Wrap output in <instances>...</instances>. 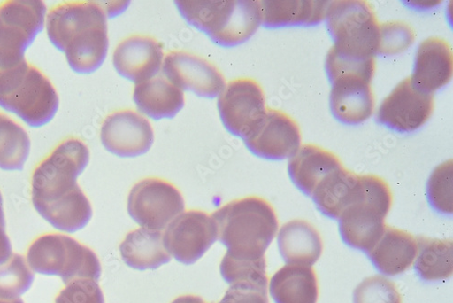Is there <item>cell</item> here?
I'll return each instance as SVG.
<instances>
[{"label": "cell", "instance_id": "1", "mask_svg": "<svg viewBox=\"0 0 453 303\" xmlns=\"http://www.w3.org/2000/svg\"><path fill=\"white\" fill-rule=\"evenodd\" d=\"M89 160L88 145L71 137L61 142L32 174L33 206L58 231L77 233L92 219L91 203L78 183Z\"/></svg>", "mask_w": 453, "mask_h": 303}, {"label": "cell", "instance_id": "2", "mask_svg": "<svg viewBox=\"0 0 453 303\" xmlns=\"http://www.w3.org/2000/svg\"><path fill=\"white\" fill-rule=\"evenodd\" d=\"M106 15L94 2L65 3L47 14L49 39L73 71L90 74L104 63L109 47Z\"/></svg>", "mask_w": 453, "mask_h": 303}, {"label": "cell", "instance_id": "3", "mask_svg": "<svg viewBox=\"0 0 453 303\" xmlns=\"http://www.w3.org/2000/svg\"><path fill=\"white\" fill-rule=\"evenodd\" d=\"M219 240L226 254L242 260L265 259L274 240L279 221L274 208L265 199L250 197L234 200L211 215Z\"/></svg>", "mask_w": 453, "mask_h": 303}, {"label": "cell", "instance_id": "4", "mask_svg": "<svg viewBox=\"0 0 453 303\" xmlns=\"http://www.w3.org/2000/svg\"><path fill=\"white\" fill-rule=\"evenodd\" d=\"M0 106L29 127L40 128L57 115L59 97L47 75L25 59L0 69Z\"/></svg>", "mask_w": 453, "mask_h": 303}, {"label": "cell", "instance_id": "5", "mask_svg": "<svg viewBox=\"0 0 453 303\" xmlns=\"http://www.w3.org/2000/svg\"><path fill=\"white\" fill-rule=\"evenodd\" d=\"M181 17L217 45L234 48L247 43L261 25L259 2H175Z\"/></svg>", "mask_w": 453, "mask_h": 303}, {"label": "cell", "instance_id": "6", "mask_svg": "<svg viewBox=\"0 0 453 303\" xmlns=\"http://www.w3.org/2000/svg\"><path fill=\"white\" fill-rule=\"evenodd\" d=\"M360 184L358 199L338 219L339 232L347 245L367 253L385 233L393 197L379 176L360 175Z\"/></svg>", "mask_w": 453, "mask_h": 303}, {"label": "cell", "instance_id": "7", "mask_svg": "<svg viewBox=\"0 0 453 303\" xmlns=\"http://www.w3.org/2000/svg\"><path fill=\"white\" fill-rule=\"evenodd\" d=\"M27 262L35 273L58 276L65 284L80 279L98 282L102 273L100 260L92 249L62 234L37 237L27 250Z\"/></svg>", "mask_w": 453, "mask_h": 303}, {"label": "cell", "instance_id": "8", "mask_svg": "<svg viewBox=\"0 0 453 303\" xmlns=\"http://www.w3.org/2000/svg\"><path fill=\"white\" fill-rule=\"evenodd\" d=\"M326 19L335 51L359 58H372L379 54L380 25L368 3L331 2Z\"/></svg>", "mask_w": 453, "mask_h": 303}, {"label": "cell", "instance_id": "9", "mask_svg": "<svg viewBox=\"0 0 453 303\" xmlns=\"http://www.w3.org/2000/svg\"><path fill=\"white\" fill-rule=\"evenodd\" d=\"M184 199L171 183L146 178L134 185L128 197L127 210L142 229L162 231L184 212Z\"/></svg>", "mask_w": 453, "mask_h": 303}, {"label": "cell", "instance_id": "10", "mask_svg": "<svg viewBox=\"0 0 453 303\" xmlns=\"http://www.w3.org/2000/svg\"><path fill=\"white\" fill-rule=\"evenodd\" d=\"M265 95L253 80L231 82L218 99L223 126L230 134L247 139L267 113Z\"/></svg>", "mask_w": 453, "mask_h": 303}, {"label": "cell", "instance_id": "11", "mask_svg": "<svg viewBox=\"0 0 453 303\" xmlns=\"http://www.w3.org/2000/svg\"><path fill=\"white\" fill-rule=\"evenodd\" d=\"M164 245L170 255L185 265L199 260L217 240L216 226L207 213L186 211L165 229Z\"/></svg>", "mask_w": 453, "mask_h": 303}, {"label": "cell", "instance_id": "12", "mask_svg": "<svg viewBox=\"0 0 453 303\" xmlns=\"http://www.w3.org/2000/svg\"><path fill=\"white\" fill-rule=\"evenodd\" d=\"M434 109V95L415 87L408 78L385 98L377 112L376 120L391 130L411 133L430 120Z\"/></svg>", "mask_w": 453, "mask_h": 303}, {"label": "cell", "instance_id": "13", "mask_svg": "<svg viewBox=\"0 0 453 303\" xmlns=\"http://www.w3.org/2000/svg\"><path fill=\"white\" fill-rule=\"evenodd\" d=\"M100 137L111 154L133 159L147 153L154 144L155 133L139 113L127 109L112 113L104 120Z\"/></svg>", "mask_w": 453, "mask_h": 303}, {"label": "cell", "instance_id": "14", "mask_svg": "<svg viewBox=\"0 0 453 303\" xmlns=\"http://www.w3.org/2000/svg\"><path fill=\"white\" fill-rule=\"evenodd\" d=\"M244 142L254 156L280 161L296 155L301 146V133L298 125L287 113L269 108Z\"/></svg>", "mask_w": 453, "mask_h": 303}, {"label": "cell", "instance_id": "15", "mask_svg": "<svg viewBox=\"0 0 453 303\" xmlns=\"http://www.w3.org/2000/svg\"><path fill=\"white\" fill-rule=\"evenodd\" d=\"M163 71L172 84L200 97L215 98L226 87L219 70L208 60L192 53H169L164 59Z\"/></svg>", "mask_w": 453, "mask_h": 303}, {"label": "cell", "instance_id": "16", "mask_svg": "<svg viewBox=\"0 0 453 303\" xmlns=\"http://www.w3.org/2000/svg\"><path fill=\"white\" fill-rule=\"evenodd\" d=\"M161 43L154 37L134 35L119 44L112 63L121 77L136 84L156 77L164 64Z\"/></svg>", "mask_w": 453, "mask_h": 303}, {"label": "cell", "instance_id": "17", "mask_svg": "<svg viewBox=\"0 0 453 303\" xmlns=\"http://www.w3.org/2000/svg\"><path fill=\"white\" fill-rule=\"evenodd\" d=\"M331 84L330 107L335 120L356 126L372 116L375 102L371 82L358 77H345Z\"/></svg>", "mask_w": 453, "mask_h": 303}, {"label": "cell", "instance_id": "18", "mask_svg": "<svg viewBox=\"0 0 453 303\" xmlns=\"http://www.w3.org/2000/svg\"><path fill=\"white\" fill-rule=\"evenodd\" d=\"M452 74V51L447 43L430 37L420 44L410 78L415 87L434 95L450 82Z\"/></svg>", "mask_w": 453, "mask_h": 303}, {"label": "cell", "instance_id": "19", "mask_svg": "<svg viewBox=\"0 0 453 303\" xmlns=\"http://www.w3.org/2000/svg\"><path fill=\"white\" fill-rule=\"evenodd\" d=\"M367 254L377 271L387 276H399L412 267L418 241L406 232L387 226L381 239Z\"/></svg>", "mask_w": 453, "mask_h": 303}, {"label": "cell", "instance_id": "20", "mask_svg": "<svg viewBox=\"0 0 453 303\" xmlns=\"http://www.w3.org/2000/svg\"><path fill=\"white\" fill-rule=\"evenodd\" d=\"M342 167V163L329 151L314 144H304L291 158L288 175L302 193L312 197L326 176Z\"/></svg>", "mask_w": 453, "mask_h": 303}, {"label": "cell", "instance_id": "21", "mask_svg": "<svg viewBox=\"0 0 453 303\" xmlns=\"http://www.w3.org/2000/svg\"><path fill=\"white\" fill-rule=\"evenodd\" d=\"M360 191V175L342 167L326 176L311 198L324 215L338 220L358 199Z\"/></svg>", "mask_w": 453, "mask_h": 303}, {"label": "cell", "instance_id": "22", "mask_svg": "<svg viewBox=\"0 0 453 303\" xmlns=\"http://www.w3.org/2000/svg\"><path fill=\"white\" fill-rule=\"evenodd\" d=\"M278 245L285 262L302 267H312L323 252L319 233L304 220L285 223L279 232Z\"/></svg>", "mask_w": 453, "mask_h": 303}, {"label": "cell", "instance_id": "23", "mask_svg": "<svg viewBox=\"0 0 453 303\" xmlns=\"http://www.w3.org/2000/svg\"><path fill=\"white\" fill-rule=\"evenodd\" d=\"M133 97L138 109L155 120L173 119L185 104L182 90L164 77L136 84Z\"/></svg>", "mask_w": 453, "mask_h": 303}, {"label": "cell", "instance_id": "24", "mask_svg": "<svg viewBox=\"0 0 453 303\" xmlns=\"http://www.w3.org/2000/svg\"><path fill=\"white\" fill-rule=\"evenodd\" d=\"M119 250L126 264L139 271L156 270L171 260L160 231L135 229L126 237Z\"/></svg>", "mask_w": 453, "mask_h": 303}, {"label": "cell", "instance_id": "25", "mask_svg": "<svg viewBox=\"0 0 453 303\" xmlns=\"http://www.w3.org/2000/svg\"><path fill=\"white\" fill-rule=\"evenodd\" d=\"M270 291L276 303H317V275L310 267L288 264L271 279Z\"/></svg>", "mask_w": 453, "mask_h": 303}, {"label": "cell", "instance_id": "26", "mask_svg": "<svg viewBox=\"0 0 453 303\" xmlns=\"http://www.w3.org/2000/svg\"><path fill=\"white\" fill-rule=\"evenodd\" d=\"M331 2H259L261 25L268 28L314 26L326 19Z\"/></svg>", "mask_w": 453, "mask_h": 303}, {"label": "cell", "instance_id": "27", "mask_svg": "<svg viewBox=\"0 0 453 303\" xmlns=\"http://www.w3.org/2000/svg\"><path fill=\"white\" fill-rule=\"evenodd\" d=\"M415 272L426 282L447 280L453 273L451 240L418 237Z\"/></svg>", "mask_w": 453, "mask_h": 303}, {"label": "cell", "instance_id": "28", "mask_svg": "<svg viewBox=\"0 0 453 303\" xmlns=\"http://www.w3.org/2000/svg\"><path fill=\"white\" fill-rule=\"evenodd\" d=\"M30 154V139L25 129L0 113V169L21 171Z\"/></svg>", "mask_w": 453, "mask_h": 303}, {"label": "cell", "instance_id": "29", "mask_svg": "<svg viewBox=\"0 0 453 303\" xmlns=\"http://www.w3.org/2000/svg\"><path fill=\"white\" fill-rule=\"evenodd\" d=\"M34 279L24 256L13 253L8 261L0 265V299H19L31 288Z\"/></svg>", "mask_w": 453, "mask_h": 303}, {"label": "cell", "instance_id": "30", "mask_svg": "<svg viewBox=\"0 0 453 303\" xmlns=\"http://www.w3.org/2000/svg\"><path fill=\"white\" fill-rule=\"evenodd\" d=\"M266 259L250 260L225 254L220 262V275L226 284H269Z\"/></svg>", "mask_w": 453, "mask_h": 303}, {"label": "cell", "instance_id": "31", "mask_svg": "<svg viewBox=\"0 0 453 303\" xmlns=\"http://www.w3.org/2000/svg\"><path fill=\"white\" fill-rule=\"evenodd\" d=\"M326 70L331 83L345 77H358L371 82L375 71V59L347 56L332 48L326 56Z\"/></svg>", "mask_w": 453, "mask_h": 303}, {"label": "cell", "instance_id": "32", "mask_svg": "<svg viewBox=\"0 0 453 303\" xmlns=\"http://www.w3.org/2000/svg\"><path fill=\"white\" fill-rule=\"evenodd\" d=\"M452 160L440 165L427 183V198L431 206L440 214L451 215L453 209Z\"/></svg>", "mask_w": 453, "mask_h": 303}, {"label": "cell", "instance_id": "33", "mask_svg": "<svg viewBox=\"0 0 453 303\" xmlns=\"http://www.w3.org/2000/svg\"><path fill=\"white\" fill-rule=\"evenodd\" d=\"M355 303H402L396 285L388 278L375 276L365 279L355 290Z\"/></svg>", "mask_w": 453, "mask_h": 303}, {"label": "cell", "instance_id": "34", "mask_svg": "<svg viewBox=\"0 0 453 303\" xmlns=\"http://www.w3.org/2000/svg\"><path fill=\"white\" fill-rule=\"evenodd\" d=\"M414 42L412 29L403 22H388L380 25L379 54L393 56L403 52Z\"/></svg>", "mask_w": 453, "mask_h": 303}, {"label": "cell", "instance_id": "35", "mask_svg": "<svg viewBox=\"0 0 453 303\" xmlns=\"http://www.w3.org/2000/svg\"><path fill=\"white\" fill-rule=\"evenodd\" d=\"M55 303H104V297L96 281L80 279L66 284Z\"/></svg>", "mask_w": 453, "mask_h": 303}, {"label": "cell", "instance_id": "36", "mask_svg": "<svg viewBox=\"0 0 453 303\" xmlns=\"http://www.w3.org/2000/svg\"><path fill=\"white\" fill-rule=\"evenodd\" d=\"M269 284L239 283L226 291L219 303H270Z\"/></svg>", "mask_w": 453, "mask_h": 303}, {"label": "cell", "instance_id": "37", "mask_svg": "<svg viewBox=\"0 0 453 303\" xmlns=\"http://www.w3.org/2000/svg\"><path fill=\"white\" fill-rule=\"evenodd\" d=\"M13 254L12 245L6 229L0 226V265L8 261Z\"/></svg>", "mask_w": 453, "mask_h": 303}, {"label": "cell", "instance_id": "38", "mask_svg": "<svg viewBox=\"0 0 453 303\" xmlns=\"http://www.w3.org/2000/svg\"><path fill=\"white\" fill-rule=\"evenodd\" d=\"M172 303H207L201 297L195 295H184L178 297Z\"/></svg>", "mask_w": 453, "mask_h": 303}, {"label": "cell", "instance_id": "39", "mask_svg": "<svg viewBox=\"0 0 453 303\" xmlns=\"http://www.w3.org/2000/svg\"><path fill=\"white\" fill-rule=\"evenodd\" d=\"M0 226H3V227H4V229H6V220H5L4 199H3L2 193H0Z\"/></svg>", "mask_w": 453, "mask_h": 303}, {"label": "cell", "instance_id": "40", "mask_svg": "<svg viewBox=\"0 0 453 303\" xmlns=\"http://www.w3.org/2000/svg\"><path fill=\"white\" fill-rule=\"evenodd\" d=\"M0 303H24V301L20 299H0Z\"/></svg>", "mask_w": 453, "mask_h": 303}]
</instances>
